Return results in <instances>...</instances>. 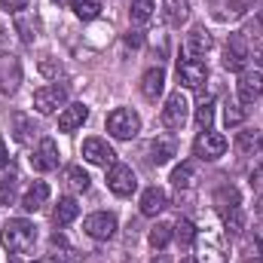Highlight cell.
I'll list each match as a JSON object with an SVG mask.
<instances>
[{
	"mask_svg": "<svg viewBox=\"0 0 263 263\" xmlns=\"http://www.w3.org/2000/svg\"><path fill=\"white\" fill-rule=\"evenodd\" d=\"M175 239H178L181 245H193V242H196V227H193V220L181 217V220L175 223Z\"/></svg>",
	"mask_w": 263,
	"mask_h": 263,
	"instance_id": "34",
	"label": "cell"
},
{
	"mask_svg": "<svg viewBox=\"0 0 263 263\" xmlns=\"http://www.w3.org/2000/svg\"><path fill=\"white\" fill-rule=\"evenodd\" d=\"M107 187H110V193H117V196H132V193L138 190V178H135L132 165L114 162L110 172H107Z\"/></svg>",
	"mask_w": 263,
	"mask_h": 263,
	"instance_id": "5",
	"label": "cell"
},
{
	"mask_svg": "<svg viewBox=\"0 0 263 263\" xmlns=\"http://www.w3.org/2000/svg\"><path fill=\"white\" fill-rule=\"evenodd\" d=\"M0 242L9 254H28L37 242V227L25 217H15V220H6L3 230H0Z\"/></svg>",
	"mask_w": 263,
	"mask_h": 263,
	"instance_id": "1",
	"label": "cell"
},
{
	"mask_svg": "<svg viewBox=\"0 0 263 263\" xmlns=\"http://www.w3.org/2000/svg\"><path fill=\"white\" fill-rule=\"evenodd\" d=\"M31 165H34L37 172H52V168H59V144H55L52 138H43V141L37 144L34 156H31Z\"/></svg>",
	"mask_w": 263,
	"mask_h": 263,
	"instance_id": "13",
	"label": "cell"
},
{
	"mask_svg": "<svg viewBox=\"0 0 263 263\" xmlns=\"http://www.w3.org/2000/svg\"><path fill=\"white\" fill-rule=\"evenodd\" d=\"M153 263H172V260H168V257H162V254H159V257H156V260H153Z\"/></svg>",
	"mask_w": 263,
	"mask_h": 263,
	"instance_id": "48",
	"label": "cell"
},
{
	"mask_svg": "<svg viewBox=\"0 0 263 263\" xmlns=\"http://www.w3.org/2000/svg\"><path fill=\"white\" fill-rule=\"evenodd\" d=\"M162 15L172 28H181L187 18H190V3L187 0H165L162 3Z\"/></svg>",
	"mask_w": 263,
	"mask_h": 263,
	"instance_id": "20",
	"label": "cell"
},
{
	"mask_svg": "<svg viewBox=\"0 0 263 263\" xmlns=\"http://www.w3.org/2000/svg\"><path fill=\"white\" fill-rule=\"evenodd\" d=\"M150 153H153L150 159H153L156 165H165V162H168V159L178 153V144H175V138H168V135H159V138L150 144Z\"/></svg>",
	"mask_w": 263,
	"mask_h": 263,
	"instance_id": "21",
	"label": "cell"
},
{
	"mask_svg": "<svg viewBox=\"0 0 263 263\" xmlns=\"http://www.w3.org/2000/svg\"><path fill=\"white\" fill-rule=\"evenodd\" d=\"M251 0H214V15L220 22H230V18H239L245 9H248Z\"/></svg>",
	"mask_w": 263,
	"mask_h": 263,
	"instance_id": "25",
	"label": "cell"
},
{
	"mask_svg": "<svg viewBox=\"0 0 263 263\" xmlns=\"http://www.w3.org/2000/svg\"><path fill=\"white\" fill-rule=\"evenodd\" d=\"M211 49H214V37H211L202 25L190 28V34H187V52H190V55H208Z\"/></svg>",
	"mask_w": 263,
	"mask_h": 263,
	"instance_id": "17",
	"label": "cell"
},
{
	"mask_svg": "<svg viewBox=\"0 0 263 263\" xmlns=\"http://www.w3.org/2000/svg\"><path fill=\"white\" fill-rule=\"evenodd\" d=\"M245 59H248V43L242 34H233L227 49H223V67L227 70H242L245 67Z\"/></svg>",
	"mask_w": 263,
	"mask_h": 263,
	"instance_id": "14",
	"label": "cell"
},
{
	"mask_svg": "<svg viewBox=\"0 0 263 263\" xmlns=\"http://www.w3.org/2000/svg\"><path fill=\"white\" fill-rule=\"evenodd\" d=\"M263 147V138L257 129H248V132H239L236 135V150L242 153V156H257Z\"/></svg>",
	"mask_w": 263,
	"mask_h": 263,
	"instance_id": "23",
	"label": "cell"
},
{
	"mask_svg": "<svg viewBox=\"0 0 263 263\" xmlns=\"http://www.w3.org/2000/svg\"><path fill=\"white\" fill-rule=\"evenodd\" d=\"M193 153H196L199 159H205V162H214V159H220L227 153V138L211 129H205L196 138V144H193Z\"/></svg>",
	"mask_w": 263,
	"mask_h": 263,
	"instance_id": "6",
	"label": "cell"
},
{
	"mask_svg": "<svg viewBox=\"0 0 263 263\" xmlns=\"http://www.w3.org/2000/svg\"><path fill=\"white\" fill-rule=\"evenodd\" d=\"M89 120V107L86 104H65V110H62V117H59V129L62 132H77L83 123Z\"/></svg>",
	"mask_w": 263,
	"mask_h": 263,
	"instance_id": "16",
	"label": "cell"
},
{
	"mask_svg": "<svg viewBox=\"0 0 263 263\" xmlns=\"http://www.w3.org/2000/svg\"><path fill=\"white\" fill-rule=\"evenodd\" d=\"M172 184H175L178 190H190V187L196 184V168H193V162H181V165L172 172Z\"/></svg>",
	"mask_w": 263,
	"mask_h": 263,
	"instance_id": "26",
	"label": "cell"
},
{
	"mask_svg": "<svg viewBox=\"0 0 263 263\" xmlns=\"http://www.w3.org/2000/svg\"><path fill=\"white\" fill-rule=\"evenodd\" d=\"M236 86H239V101L254 104L257 98H263V70H242Z\"/></svg>",
	"mask_w": 263,
	"mask_h": 263,
	"instance_id": "12",
	"label": "cell"
},
{
	"mask_svg": "<svg viewBox=\"0 0 263 263\" xmlns=\"http://www.w3.org/2000/svg\"><path fill=\"white\" fill-rule=\"evenodd\" d=\"M172 236H175V227H172V223H156V227L150 230V245L162 251V248L172 242Z\"/></svg>",
	"mask_w": 263,
	"mask_h": 263,
	"instance_id": "32",
	"label": "cell"
},
{
	"mask_svg": "<svg viewBox=\"0 0 263 263\" xmlns=\"http://www.w3.org/2000/svg\"><path fill=\"white\" fill-rule=\"evenodd\" d=\"M73 12H77V18H83V22H92V18L101 15V3H98V0H77V3H73Z\"/></svg>",
	"mask_w": 263,
	"mask_h": 263,
	"instance_id": "33",
	"label": "cell"
},
{
	"mask_svg": "<svg viewBox=\"0 0 263 263\" xmlns=\"http://www.w3.org/2000/svg\"><path fill=\"white\" fill-rule=\"evenodd\" d=\"M55 3H59V6H73L77 0H55Z\"/></svg>",
	"mask_w": 263,
	"mask_h": 263,
	"instance_id": "44",
	"label": "cell"
},
{
	"mask_svg": "<svg viewBox=\"0 0 263 263\" xmlns=\"http://www.w3.org/2000/svg\"><path fill=\"white\" fill-rule=\"evenodd\" d=\"M3 165H9V150H6V141L0 138V168Z\"/></svg>",
	"mask_w": 263,
	"mask_h": 263,
	"instance_id": "40",
	"label": "cell"
},
{
	"mask_svg": "<svg viewBox=\"0 0 263 263\" xmlns=\"http://www.w3.org/2000/svg\"><path fill=\"white\" fill-rule=\"evenodd\" d=\"M245 263H263V257H248Z\"/></svg>",
	"mask_w": 263,
	"mask_h": 263,
	"instance_id": "49",
	"label": "cell"
},
{
	"mask_svg": "<svg viewBox=\"0 0 263 263\" xmlns=\"http://www.w3.org/2000/svg\"><path fill=\"white\" fill-rule=\"evenodd\" d=\"M214 205H217L220 211L236 208V205H239V190H236V187H220V190L214 193Z\"/></svg>",
	"mask_w": 263,
	"mask_h": 263,
	"instance_id": "35",
	"label": "cell"
},
{
	"mask_svg": "<svg viewBox=\"0 0 263 263\" xmlns=\"http://www.w3.org/2000/svg\"><path fill=\"white\" fill-rule=\"evenodd\" d=\"M162 86H165V70H162V67H150V70L141 77V95H144L147 101H156L159 92H162Z\"/></svg>",
	"mask_w": 263,
	"mask_h": 263,
	"instance_id": "18",
	"label": "cell"
},
{
	"mask_svg": "<svg viewBox=\"0 0 263 263\" xmlns=\"http://www.w3.org/2000/svg\"><path fill=\"white\" fill-rule=\"evenodd\" d=\"M65 101H67V92L62 86H43V89L34 92V107H37V114H43V117H49V114H55L59 107H65Z\"/></svg>",
	"mask_w": 263,
	"mask_h": 263,
	"instance_id": "10",
	"label": "cell"
},
{
	"mask_svg": "<svg viewBox=\"0 0 263 263\" xmlns=\"http://www.w3.org/2000/svg\"><path fill=\"white\" fill-rule=\"evenodd\" d=\"M83 230H86V236H92V239H114L117 236V217L114 214H107V211H95V214H89L86 220H83Z\"/></svg>",
	"mask_w": 263,
	"mask_h": 263,
	"instance_id": "8",
	"label": "cell"
},
{
	"mask_svg": "<svg viewBox=\"0 0 263 263\" xmlns=\"http://www.w3.org/2000/svg\"><path fill=\"white\" fill-rule=\"evenodd\" d=\"M257 251H260V254H263V233H260V236H257Z\"/></svg>",
	"mask_w": 263,
	"mask_h": 263,
	"instance_id": "46",
	"label": "cell"
},
{
	"mask_svg": "<svg viewBox=\"0 0 263 263\" xmlns=\"http://www.w3.org/2000/svg\"><path fill=\"white\" fill-rule=\"evenodd\" d=\"M254 65H257V67L263 70V43L257 46V49H254Z\"/></svg>",
	"mask_w": 263,
	"mask_h": 263,
	"instance_id": "41",
	"label": "cell"
},
{
	"mask_svg": "<svg viewBox=\"0 0 263 263\" xmlns=\"http://www.w3.org/2000/svg\"><path fill=\"white\" fill-rule=\"evenodd\" d=\"M15 202V181L0 175V205H12Z\"/></svg>",
	"mask_w": 263,
	"mask_h": 263,
	"instance_id": "37",
	"label": "cell"
},
{
	"mask_svg": "<svg viewBox=\"0 0 263 263\" xmlns=\"http://www.w3.org/2000/svg\"><path fill=\"white\" fill-rule=\"evenodd\" d=\"M83 159H89L92 165L110 168V165L117 162V150H114L104 138H86V141H83Z\"/></svg>",
	"mask_w": 263,
	"mask_h": 263,
	"instance_id": "7",
	"label": "cell"
},
{
	"mask_svg": "<svg viewBox=\"0 0 263 263\" xmlns=\"http://www.w3.org/2000/svg\"><path fill=\"white\" fill-rule=\"evenodd\" d=\"M178 80L184 89H199L208 80V67L199 59H178Z\"/></svg>",
	"mask_w": 263,
	"mask_h": 263,
	"instance_id": "11",
	"label": "cell"
},
{
	"mask_svg": "<svg viewBox=\"0 0 263 263\" xmlns=\"http://www.w3.org/2000/svg\"><path fill=\"white\" fill-rule=\"evenodd\" d=\"M77 214H80L77 199L65 196V199H59V205H55V211H52V220H55V227H67V223L77 220Z\"/></svg>",
	"mask_w": 263,
	"mask_h": 263,
	"instance_id": "24",
	"label": "cell"
},
{
	"mask_svg": "<svg viewBox=\"0 0 263 263\" xmlns=\"http://www.w3.org/2000/svg\"><path fill=\"white\" fill-rule=\"evenodd\" d=\"M9 123H12V138L18 141V144H28L31 141V135H34V120L28 117V114H22V110H12V117H9Z\"/></svg>",
	"mask_w": 263,
	"mask_h": 263,
	"instance_id": "22",
	"label": "cell"
},
{
	"mask_svg": "<svg viewBox=\"0 0 263 263\" xmlns=\"http://www.w3.org/2000/svg\"><path fill=\"white\" fill-rule=\"evenodd\" d=\"M165 208H168V196H165L162 187H147L144 190V196H141V214L144 217H156Z\"/></svg>",
	"mask_w": 263,
	"mask_h": 263,
	"instance_id": "15",
	"label": "cell"
},
{
	"mask_svg": "<svg viewBox=\"0 0 263 263\" xmlns=\"http://www.w3.org/2000/svg\"><path fill=\"white\" fill-rule=\"evenodd\" d=\"M211 123H214V98L208 95V98L199 101V107H196V126L205 132V129H211Z\"/></svg>",
	"mask_w": 263,
	"mask_h": 263,
	"instance_id": "30",
	"label": "cell"
},
{
	"mask_svg": "<svg viewBox=\"0 0 263 263\" xmlns=\"http://www.w3.org/2000/svg\"><path fill=\"white\" fill-rule=\"evenodd\" d=\"M153 0H132V9H129V15H132V22L135 25H144V22H150L153 18Z\"/></svg>",
	"mask_w": 263,
	"mask_h": 263,
	"instance_id": "31",
	"label": "cell"
},
{
	"mask_svg": "<svg viewBox=\"0 0 263 263\" xmlns=\"http://www.w3.org/2000/svg\"><path fill=\"white\" fill-rule=\"evenodd\" d=\"M181 263H196V260H190V257H187V260H181Z\"/></svg>",
	"mask_w": 263,
	"mask_h": 263,
	"instance_id": "50",
	"label": "cell"
},
{
	"mask_svg": "<svg viewBox=\"0 0 263 263\" xmlns=\"http://www.w3.org/2000/svg\"><path fill=\"white\" fill-rule=\"evenodd\" d=\"M40 73L49 77V80H55V77L62 73V62L52 59V55H43V59H40Z\"/></svg>",
	"mask_w": 263,
	"mask_h": 263,
	"instance_id": "38",
	"label": "cell"
},
{
	"mask_svg": "<svg viewBox=\"0 0 263 263\" xmlns=\"http://www.w3.org/2000/svg\"><path fill=\"white\" fill-rule=\"evenodd\" d=\"M18 86H22V62L12 52H3L0 55V92L12 95Z\"/></svg>",
	"mask_w": 263,
	"mask_h": 263,
	"instance_id": "9",
	"label": "cell"
},
{
	"mask_svg": "<svg viewBox=\"0 0 263 263\" xmlns=\"http://www.w3.org/2000/svg\"><path fill=\"white\" fill-rule=\"evenodd\" d=\"M184 123H187V98H184V92L178 89V92H172L168 98H165V107H162V126L172 132H181L184 129Z\"/></svg>",
	"mask_w": 263,
	"mask_h": 263,
	"instance_id": "4",
	"label": "cell"
},
{
	"mask_svg": "<svg viewBox=\"0 0 263 263\" xmlns=\"http://www.w3.org/2000/svg\"><path fill=\"white\" fill-rule=\"evenodd\" d=\"M34 263H62V260H55V257H43V260H34Z\"/></svg>",
	"mask_w": 263,
	"mask_h": 263,
	"instance_id": "45",
	"label": "cell"
},
{
	"mask_svg": "<svg viewBox=\"0 0 263 263\" xmlns=\"http://www.w3.org/2000/svg\"><path fill=\"white\" fill-rule=\"evenodd\" d=\"M196 263H227L223 236L211 223H205V230H196Z\"/></svg>",
	"mask_w": 263,
	"mask_h": 263,
	"instance_id": "2",
	"label": "cell"
},
{
	"mask_svg": "<svg viewBox=\"0 0 263 263\" xmlns=\"http://www.w3.org/2000/svg\"><path fill=\"white\" fill-rule=\"evenodd\" d=\"M220 217H223V230H227L230 236H242V230H245V214H242V208H239V205H236V208L220 211Z\"/></svg>",
	"mask_w": 263,
	"mask_h": 263,
	"instance_id": "27",
	"label": "cell"
},
{
	"mask_svg": "<svg viewBox=\"0 0 263 263\" xmlns=\"http://www.w3.org/2000/svg\"><path fill=\"white\" fill-rule=\"evenodd\" d=\"M15 31L22 34V43H34L37 37V18L34 15H25V12H15Z\"/></svg>",
	"mask_w": 263,
	"mask_h": 263,
	"instance_id": "29",
	"label": "cell"
},
{
	"mask_svg": "<svg viewBox=\"0 0 263 263\" xmlns=\"http://www.w3.org/2000/svg\"><path fill=\"white\" fill-rule=\"evenodd\" d=\"M107 132L117 138V141H132L138 132H141V117L132 110V107H117L107 114Z\"/></svg>",
	"mask_w": 263,
	"mask_h": 263,
	"instance_id": "3",
	"label": "cell"
},
{
	"mask_svg": "<svg viewBox=\"0 0 263 263\" xmlns=\"http://www.w3.org/2000/svg\"><path fill=\"white\" fill-rule=\"evenodd\" d=\"M126 43H129V46H141V34H129Z\"/></svg>",
	"mask_w": 263,
	"mask_h": 263,
	"instance_id": "42",
	"label": "cell"
},
{
	"mask_svg": "<svg viewBox=\"0 0 263 263\" xmlns=\"http://www.w3.org/2000/svg\"><path fill=\"white\" fill-rule=\"evenodd\" d=\"M49 199V184L46 181H34L28 187V193L22 196V211H40Z\"/></svg>",
	"mask_w": 263,
	"mask_h": 263,
	"instance_id": "19",
	"label": "cell"
},
{
	"mask_svg": "<svg viewBox=\"0 0 263 263\" xmlns=\"http://www.w3.org/2000/svg\"><path fill=\"white\" fill-rule=\"evenodd\" d=\"M0 46H6V31H3V25H0Z\"/></svg>",
	"mask_w": 263,
	"mask_h": 263,
	"instance_id": "43",
	"label": "cell"
},
{
	"mask_svg": "<svg viewBox=\"0 0 263 263\" xmlns=\"http://www.w3.org/2000/svg\"><path fill=\"white\" fill-rule=\"evenodd\" d=\"M65 184H67L70 193H86V190H89V175H86L80 165H70L65 172Z\"/></svg>",
	"mask_w": 263,
	"mask_h": 263,
	"instance_id": "28",
	"label": "cell"
},
{
	"mask_svg": "<svg viewBox=\"0 0 263 263\" xmlns=\"http://www.w3.org/2000/svg\"><path fill=\"white\" fill-rule=\"evenodd\" d=\"M223 123H227V129L242 126V123H245V110H242L236 101H227V104H223Z\"/></svg>",
	"mask_w": 263,
	"mask_h": 263,
	"instance_id": "36",
	"label": "cell"
},
{
	"mask_svg": "<svg viewBox=\"0 0 263 263\" xmlns=\"http://www.w3.org/2000/svg\"><path fill=\"white\" fill-rule=\"evenodd\" d=\"M257 217H263V196H260V202H257Z\"/></svg>",
	"mask_w": 263,
	"mask_h": 263,
	"instance_id": "47",
	"label": "cell"
},
{
	"mask_svg": "<svg viewBox=\"0 0 263 263\" xmlns=\"http://www.w3.org/2000/svg\"><path fill=\"white\" fill-rule=\"evenodd\" d=\"M0 3H3V9H9V12L15 15V12H25L31 0H0Z\"/></svg>",
	"mask_w": 263,
	"mask_h": 263,
	"instance_id": "39",
	"label": "cell"
}]
</instances>
